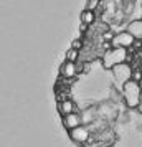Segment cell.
I'll return each mask as SVG.
<instances>
[{"mask_svg": "<svg viewBox=\"0 0 142 147\" xmlns=\"http://www.w3.org/2000/svg\"><path fill=\"white\" fill-rule=\"evenodd\" d=\"M121 91H122V96H124V102L127 107H139L141 104V98H142V88H141V83L131 80L127 83H124L121 86Z\"/></svg>", "mask_w": 142, "mask_h": 147, "instance_id": "cell-1", "label": "cell"}, {"mask_svg": "<svg viewBox=\"0 0 142 147\" xmlns=\"http://www.w3.org/2000/svg\"><path fill=\"white\" fill-rule=\"evenodd\" d=\"M127 60V48H111L106 51L104 58H102V66L106 69H112L114 66L121 65V63H126Z\"/></svg>", "mask_w": 142, "mask_h": 147, "instance_id": "cell-2", "label": "cell"}, {"mask_svg": "<svg viewBox=\"0 0 142 147\" xmlns=\"http://www.w3.org/2000/svg\"><path fill=\"white\" fill-rule=\"evenodd\" d=\"M112 74H114L116 81L122 86L124 83H127V81L132 80L134 71H132V68H131L129 63H121V65H117V66L112 68Z\"/></svg>", "mask_w": 142, "mask_h": 147, "instance_id": "cell-3", "label": "cell"}, {"mask_svg": "<svg viewBox=\"0 0 142 147\" xmlns=\"http://www.w3.org/2000/svg\"><path fill=\"white\" fill-rule=\"evenodd\" d=\"M135 41H137V40H135L134 36L126 30V32L116 33L114 36H112V47H114V48H131Z\"/></svg>", "mask_w": 142, "mask_h": 147, "instance_id": "cell-4", "label": "cell"}, {"mask_svg": "<svg viewBox=\"0 0 142 147\" xmlns=\"http://www.w3.org/2000/svg\"><path fill=\"white\" fill-rule=\"evenodd\" d=\"M69 132V137H71V140L73 142H76V144H81V146H84V144H88L89 140V129L86 126H79V127H75V129H71V131H68Z\"/></svg>", "mask_w": 142, "mask_h": 147, "instance_id": "cell-5", "label": "cell"}, {"mask_svg": "<svg viewBox=\"0 0 142 147\" xmlns=\"http://www.w3.org/2000/svg\"><path fill=\"white\" fill-rule=\"evenodd\" d=\"M81 124H83V117L79 113H71V114L63 116V126L66 127L68 131H71L75 127H79Z\"/></svg>", "mask_w": 142, "mask_h": 147, "instance_id": "cell-6", "label": "cell"}, {"mask_svg": "<svg viewBox=\"0 0 142 147\" xmlns=\"http://www.w3.org/2000/svg\"><path fill=\"white\" fill-rule=\"evenodd\" d=\"M78 69L79 68L76 66V61H65L60 66V73L63 78H75L78 74Z\"/></svg>", "mask_w": 142, "mask_h": 147, "instance_id": "cell-7", "label": "cell"}, {"mask_svg": "<svg viewBox=\"0 0 142 147\" xmlns=\"http://www.w3.org/2000/svg\"><path fill=\"white\" fill-rule=\"evenodd\" d=\"M127 32L134 36L137 41H142V18L141 20H132L127 25Z\"/></svg>", "mask_w": 142, "mask_h": 147, "instance_id": "cell-8", "label": "cell"}, {"mask_svg": "<svg viewBox=\"0 0 142 147\" xmlns=\"http://www.w3.org/2000/svg\"><path fill=\"white\" fill-rule=\"evenodd\" d=\"M58 111H60L63 116L76 113V104L71 99H65V101H61V104H58Z\"/></svg>", "mask_w": 142, "mask_h": 147, "instance_id": "cell-9", "label": "cell"}, {"mask_svg": "<svg viewBox=\"0 0 142 147\" xmlns=\"http://www.w3.org/2000/svg\"><path fill=\"white\" fill-rule=\"evenodd\" d=\"M94 12L93 10H88V8H84L81 12V23H84V25H91L93 22H94Z\"/></svg>", "mask_w": 142, "mask_h": 147, "instance_id": "cell-10", "label": "cell"}, {"mask_svg": "<svg viewBox=\"0 0 142 147\" xmlns=\"http://www.w3.org/2000/svg\"><path fill=\"white\" fill-rule=\"evenodd\" d=\"M78 56H79V50H76V48H69L66 51V61H76Z\"/></svg>", "mask_w": 142, "mask_h": 147, "instance_id": "cell-11", "label": "cell"}, {"mask_svg": "<svg viewBox=\"0 0 142 147\" xmlns=\"http://www.w3.org/2000/svg\"><path fill=\"white\" fill-rule=\"evenodd\" d=\"M83 47V41L78 38V40H73V43H71V48H76V50H81Z\"/></svg>", "mask_w": 142, "mask_h": 147, "instance_id": "cell-12", "label": "cell"}, {"mask_svg": "<svg viewBox=\"0 0 142 147\" xmlns=\"http://www.w3.org/2000/svg\"><path fill=\"white\" fill-rule=\"evenodd\" d=\"M132 80L137 81V83H141V81H142V73H141V71H134V74H132Z\"/></svg>", "mask_w": 142, "mask_h": 147, "instance_id": "cell-13", "label": "cell"}, {"mask_svg": "<svg viewBox=\"0 0 142 147\" xmlns=\"http://www.w3.org/2000/svg\"><path fill=\"white\" fill-rule=\"evenodd\" d=\"M99 2H101V0H89V3L86 5V8H88V10H93V7H94L96 3H99Z\"/></svg>", "mask_w": 142, "mask_h": 147, "instance_id": "cell-14", "label": "cell"}, {"mask_svg": "<svg viewBox=\"0 0 142 147\" xmlns=\"http://www.w3.org/2000/svg\"><path fill=\"white\" fill-rule=\"evenodd\" d=\"M139 111H141V114H142V98H141V104H139Z\"/></svg>", "mask_w": 142, "mask_h": 147, "instance_id": "cell-15", "label": "cell"}, {"mask_svg": "<svg viewBox=\"0 0 142 147\" xmlns=\"http://www.w3.org/2000/svg\"><path fill=\"white\" fill-rule=\"evenodd\" d=\"M83 147H94V146H91V144H84Z\"/></svg>", "mask_w": 142, "mask_h": 147, "instance_id": "cell-16", "label": "cell"}, {"mask_svg": "<svg viewBox=\"0 0 142 147\" xmlns=\"http://www.w3.org/2000/svg\"><path fill=\"white\" fill-rule=\"evenodd\" d=\"M141 88H142V81H141Z\"/></svg>", "mask_w": 142, "mask_h": 147, "instance_id": "cell-17", "label": "cell"}]
</instances>
